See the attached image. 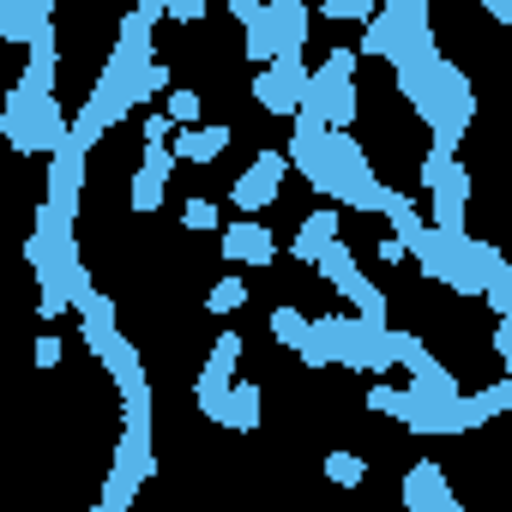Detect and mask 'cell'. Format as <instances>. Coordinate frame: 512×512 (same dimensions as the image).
<instances>
[{
	"mask_svg": "<svg viewBox=\"0 0 512 512\" xmlns=\"http://www.w3.org/2000/svg\"><path fill=\"white\" fill-rule=\"evenodd\" d=\"M235 374H241V332L223 326L217 344H211V356H205V368H199V380H193V404H199V416H211V422L223 416Z\"/></svg>",
	"mask_w": 512,
	"mask_h": 512,
	"instance_id": "cell-1",
	"label": "cell"
},
{
	"mask_svg": "<svg viewBox=\"0 0 512 512\" xmlns=\"http://www.w3.org/2000/svg\"><path fill=\"white\" fill-rule=\"evenodd\" d=\"M308 79H314V67L302 55H278L272 67H260V79H253V103L266 115H296L302 97H308Z\"/></svg>",
	"mask_w": 512,
	"mask_h": 512,
	"instance_id": "cell-2",
	"label": "cell"
},
{
	"mask_svg": "<svg viewBox=\"0 0 512 512\" xmlns=\"http://www.w3.org/2000/svg\"><path fill=\"white\" fill-rule=\"evenodd\" d=\"M296 163H290V151H260L253 157V169H241L235 175V187H229V205L235 211H247V217H260L272 199H278V187H284V175H290Z\"/></svg>",
	"mask_w": 512,
	"mask_h": 512,
	"instance_id": "cell-3",
	"label": "cell"
},
{
	"mask_svg": "<svg viewBox=\"0 0 512 512\" xmlns=\"http://www.w3.org/2000/svg\"><path fill=\"white\" fill-rule=\"evenodd\" d=\"M223 260L241 266V272H266V266L278 260V241H272L266 223H253L247 211H235V223L223 229Z\"/></svg>",
	"mask_w": 512,
	"mask_h": 512,
	"instance_id": "cell-4",
	"label": "cell"
},
{
	"mask_svg": "<svg viewBox=\"0 0 512 512\" xmlns=\"http://www.w3.org/2000/svg\"><path fill=\"white\" fill-rule=\"evenodd\" d=\"M404 506L410 512H464V500L446 482V464H434V458H416L404 470Z\"/></svg>",
	"mask_w": 512,
	"mask_h": 512,
	"instance_id": "cell-5",
	"label": "cell"
},
{
	"mask_svg": "<svg viewBox=\"0 0 512 512\" xmlns=\"http://www.w3.org/2000/svg\"><path fill=\"white\" fill-rule=\"evenodd\" d=\"M356 49H362V61H392V67H404V61H416L410 55V43H404V25L380 7L368 25H362V37H356Z\"/></svg>",
	"mask_w": 512,
	"mask_h": 512,
	"instance_id": "cell-6",
	"label": "cell"
},
{
	"mask_svg": "<svg viewBox=\"0 0 512 512\" xmlns=\"http://www.w3.org/2000/svg\"><path fill=\"white\" fill-rule=\"evenodd\" d=\"M260 422H266V386H260V380H235V386H229V404H223V416H217V428L253 434Z\"/></svg>",
	"mask_w": 512,
	"mask_h": 512,
	"instance_id": "cell-7",
	"label": "cell"
},
{
	"mask_svg": "<svg viewBox=\"0 0 512 512\" xmlns=\"http://www.w3.org/2000/svg\"><path fill=\"white\" fill-rule=\"evenodd\" d=\"M229 139H235L229 127H175L169 145H175L181 163H217V157L229 151Z\"/></svg>",
	"mask_w": 512,
	"mask_h": 512,
	"instance_id": "cell-8",
	"label": "cell"
},
{
	"mask_svg": "<svg viewBox=\"0 0 512 512\" xmlns=\"http://www.w3.org/2000/svg\"><path fill=\"white\" fill-rule=\"evenodd\" d=\"M338 241V211H308L302 217V235L290 241V260H302V266H320V253Z\"/></svg>",
	"mask_w": 512,
	"mask_h": 512,
	"instance_id": "cell-9",
	"label": "cell"
},
{
	"mask_svg": "<svg viewBox=\"0 0 512 512\" xmlns=\"http://www.w3.org/2000/svg\"><path fill=\"white\" fill-rule=\"evenodd\" d=\"M272 19H278V55H308V7L272 0Z\"/></svg>",
	"mask_w": 512,
	"mask_h": 512,
	"instance_id": "cell-10",
	"label": "cell"
},
{
	"mask_svg": "<svg viewBox=\"0 0 512 512\" xmlns=\"http://www.w3.org/2000/svg\"><path fill=\"white\" fill-rule=\"evenodd\" d=\"M247 296H253V290H247V278H241V272H223V278L211 284V296H205V314L229 320V314H241V308H247Z\"/></svg>",
	"mask_w": 512,
	"mask_h": 512,
	"instance_id": "cell-11",
	"label": "cell"
},
{
	"mask_svg": "<svg viewBox=\"0 0 512 512\" xmlns=\"http://www.w3.org/2000/svg\"><path fill=\"white\" fill-rule=\"evenodd\" d=\"M241 55H247L253 67H272V61H278V19H272V13H266L260 25L241 31Z\"/></svg>",
	"mask_w": 512,
	"mask_h": 512,
	"instance_id": "cell-12",
	"label": "cell"
},
{
	"mask_svg": "<svg viewBox=\"0 0 512 512\" xmlns=\"http://www.w3.org/2000/svg\"><path fill=\"white\" fill-rule=\"evenodd\" d=\"M272 338H278V344H290V350H302V344L314 338V320H308L302 308H290V302H284V308H272Z\"/></svg>",
	"mask_w": 512,
	"mask_h": 512,
	"instance_id": "cell-13",
	"label": "cell"
},
{
	"mask_svg": "<svg viewBox=\"0 0 512 512\" xmlns=\"http://www.w3.org/2000/svg\"><path fill=\"white\" fill-rule=\"evenodd\" d=\"M368 410H374V416H392V422H410V410H416V392H398V386L374 380V386H368Z\"/></svg>",
	"mask_w": 512,
	"mask_h": 512,
	"instance_id": "cell-14",
	"label": "cell"
},
{
	"mask_svg": "<svg viewBox=\"0 0 512 512\" xmlns=\"http://www.w3.org/2000/svg\"><path fill=\"white\" fill-rule=\"evenodd\" d=\"M326 25H368L374 13H380V0H320L314 7Z\"/></svg>",
	"mask_w": 512,
	"mask_h": 512,
	"instance_id": "cell-15",
	"label": "cell"
},
{
	"mask_svg": "<svg viewBox=\"0 0 512 512\" xmlns=\"http://www.w3.org/2000/svg\"><path fill=\"white\" fill-rule=\"evenodd\" d=\"M470 410H476V422H494L500 410H512V374L494 380V386H482V392H470Z\"/></svg>",
	"mask_w": 512,
	"mask_h": 512,
	"instance_id": "cell-16",
	"label": "cell"
},
{
	"mask_svg": "<svg viewBox=\"0 0 512 512\" xmlns=\"http://www.w3.org/2000/svg\"><path fill=\"white\" fill-rule=\"evenodd\" d=\"M169 85H175V67H169V61H157V55L133 73V97H157V91H169Z\"/></svg>",
	"mask_w": 512,
	"mask_h": 512,
	"instance_id": "cell-17",
	"label": "cell"
},
{
	"mask_svg": "<svg viewBox=\"0 0 512 512\" xmlns=\"http://www.w3.org/2000/svg\"><path fill=\"white\" fill-rule=\"evenodd\" d=\"M326 476H332L338 488H362V482H368V464H362V452H332V458H326Z\"/></svg>",
	"mask_w": 512,
	"mask_h": 512,
	"instance_id": "cell-18",
	"label": "cell"
},
{
	"mask_svg": "<svg viewBox=\"0 0 512 512\" xmlns=\"http://www.w3.org/2000/svg\"><path fill=\"white\" fill-rule=\"evenodd\" d=\"M133 494H139V476H127V470H109V482H103V512H127L133 506Z\"/></svg>",
	"mask_w": 512,
	"mask_h": 512,
	"instance_id": "cell-19",
	"label": "cell"
},
{
	"mask_svg": "<svg viewBox=\"0 0 512 512\" xmlns=\"http://www.w3.org/2000/svg\"><path fill=\"white\" fill-rule=\"evenodd\" d=\"M163 181H169V175H157V169H139V175H133V211H145V217H151V211L163 205Z\"/></svg>",
	"mask_w": 512,
	"mask_h": 512,
	"instance_id": "cell-20",
	"label": "cell"
},
{
	"mask_svg": "<svg viewBox=\"0 0 512 512\" xmlns=\"http://www.w3.org/2000/svg\"><path fill=\"white\" fill-rule=\"evenodd\" d=\"M181 223H187L193 235H205V229H217V199H205V193H193V199L181 205Z\"/></svg>",
	"mask_w": 512,
	"mask_h": 512,
	"instance_id": "cell-21",
	"label": "cell"
},
{
	"mask_svg": "<svg viewBox=\"0 0 512 512\" xmlns=\"http://www.w3.org/2000/svg\"><path fill=\"white\" fill-rule=\"evenodd\" d=\"M169 115H175L181 127H199V115H205V97H199V91H169Z\"/></svg>",
	"mask_w": 512,
	"mask_h": 512,
	"instance_id": "cell-22",
	"label": "cell"
},
{
	"mask_svg": "<svg viewBox=\"0 0 512 512\" xmlns=\"http://www.w3.org/2000/svg\"><path fill=\"white\" fill-rule=\"evenodd\" d=\"M175 127H181V121L163 109V115H145V127H139V133H145V145H169V139H175Z\"/></svg>",
	"mask_w": 512,
	"mask_h": 512,
	"instance_id": "cell-23",
	"label": "cell"
},
{
	"mask_svg": "<svg viewBox=\"0 0 512 512\" xmlns=\"http://www.w3.org/2000/svg\"><path fill=\"white\" fill-rule=\"evenodd\" d=\"M205 13H211V0H169L175 25H205Z\"/></svg>",
	"mask_w": 512,
	"mask_h": 512,
	"instance_id": "cell-24",
	"label": "cell"
},
{
	"mask_svg": "<svg viewBox=\"0 0 512 512\" xmlns=\"http://www.w3.org/2000/svg\"><path fill=\"white\" fill-rule=\"evenodd\" d=\"M266 13H272V7H266V0H229V19H235L241 31H247V25H260Z\"/></svg>",
	"mask_w": 512,
	"mask_h": 512,
	"instance_id": "cell-25",
	"label": "cell"
},
{
	"mask_svg": "<svg viewBox=\"0 0 512 512\" xmlns=\"http://www.w3.org/2000/svg\"><path fill=\"white\" fill-rule=\"evenodd\" d=\"M37 368H61V338H37Z\"/></svg>",
	"mask_w": 512,
	"mask_h": 512,
	"instance_id": "cell-26",
	"label": "cell"
},
{
	"mask_svg": "<svg viewBox=\"0 0 512 512\" xmlns=\"http://www.w3.org/2000/svg\"><path fill=\"white\" fill-rule=\"evenodd\" d=\"M133 13H145V19H151V25H157V19H163V13H169V0H133Z\"/></svg>",
	"mask_w": 512,
	"mask_h": 512,
	"instance_id": "cell-27",
	"label": "cell"
},
{
	"mask_svg": "<svg viewBox=\"0 0 512 512\" xmlns=\"http://www.w3.org/2000/svg\"><path fill=\"white\" fill-rule=\"evenodd\" d=\"M296 7H308V0H296Z\"/></svg>",
	"mask_w": 512,
	"mask_h": 512,
	"instance_id": "cell-28",
	"label": "cell"
}]
</instances>
